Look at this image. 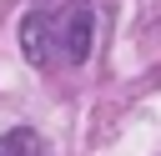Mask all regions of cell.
<instances>
[{
  "mask_svg": "<svg viewBox=\"0 0 161 156\" xmlns=\"http://www.w3.org/2000/svg\"><path fill=\"white\" fill-rule=\"evenodd\" d=\"M20 45L30 65H80L96 45V5L30 10L20 20Z\"/></svg>",
  "mask_w": 161,
  "mask_h": 156,
  "instance_id": "6da1fadb",
  "label": "cell"
},
{
  "mask_svg": "<svg viewBox=\"0 0 161 156\" xmlns=\"http://www.w3.org/2000/svg\"><path fill=\"white\" fill-rule=\"evenodd\" d=\"M0 156H45V146H40V136H35V131L15 126V131H5V136H0Z\"/></svg>",
  "mask_w": 161,
  "mask_h": 156,
  "instance_id": "7a4b0ae2",
  "label": "cell"
}]
</instances>
